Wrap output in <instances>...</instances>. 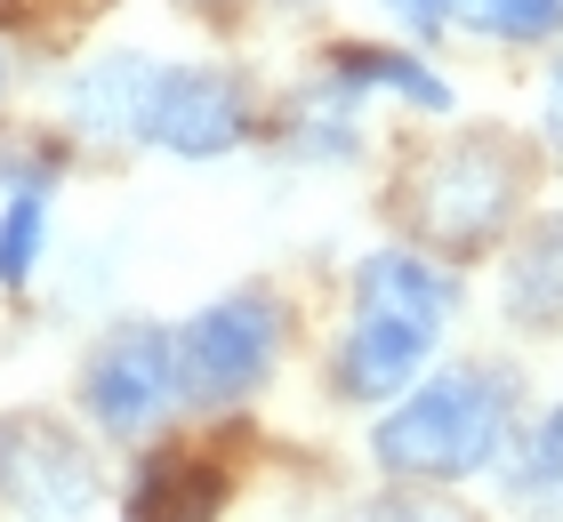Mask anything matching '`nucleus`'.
Masks as SVG:
<instances>
[{
    "label": "nucleus",
    "mask_w": 563,
    "mask_h": 522,
    "mask_svg": "<svg viewBox=\"0 0 563 522\" xmlns=\"http://www.w3.org/2000/svg\"><path fill=\"white\" fill-rule=\"evenodd\" d=\"M451 313H459V281L434 257L371 249L354 266V290H346V330H339V354H330V395L346 410L402 402L427 378Z\"/></svg>",
    "instance_id": "obj_1"
},
{
    "label": "nucleus",
    "mask_w": 563,
    "mask_h": 522,
    "mask_svg": "<svg viewBox=\"0 0 563 522\" xmlns=\"http://www.w3.org/2000/svg\"><path fill=\"white\" fill-rule=\"evenodd\" d=\"M507 434H516V378L492 362H443L378 410L371 458L395 482H467L507 458Z\"/></svg>",
    "instance_id": "obj_2"
},
{
    "label": "nucleus",
    "mask_w": 563,
    "mask_h": 522,
    "mask_svg": "<svg viewBox=\"0 0 563 522\" xmlns=\"http://www.w3.org/2000/svg\"><path fill=\"white\" fill-rule=\"evenodd\" d=\"M274 362H282L274 290H225L177 322V378H186V402H201V410L250 402L274 378Z\"/></svg>",
    "instance_id": "obj_3"
},
{
    "label": "nucleus",
    "mask_w": 563,
    "mask_h": 522,
    "mask_svg": "<svg viewBox=\"0 0 563 522\" xmlns=\"http://www.w3.org/2000/svg\"><path fill=\"white\" fill-rule=\"evenodd\" d=\"M106 499L97 451L48 410H0V507L24 522H81Z\"/></svg>",
    "instance_id": "obj_4"
},
{
    "label": "nucleus",
    "mask_w": 563,
    "mask_h": 522,
    "mask_svg": "<svg viewBox=\"0 0 563 522\" xmlns=\"http://www.w3.org/2000/svg\"><path fill=\"white\" fill-rule=\"evenodd\" d=\"M177 402H186V378H177V330L121 322V330H106L89 346V362H81V410H89L97 434L145 442Z\"/></svg>",
    "instance_id": "obj_5"
},
{
    "label": "nucleus",
    "mask_w": 563,
    "mask_h": 522,
    "mask_svg": "<svg viewBox=\"0 0 563 522\" xmlns=\"http://www.w3.org/2000/svg\"><path fill=\"white\" fill-rule=\"evenodd\" d=\"M516 201H523V169L507 162L492 137H467L451 153H434L411 177V225L434 249H492L499 225L516 218Z\"/></svg>",
    "instance_id": "obj_6"
},
{
    "label": "nucleus",
    "mask_w": 563,
    "mask_h": 522,
    "mask_svg": "<svg viewBox=\"0 0 563 522\" xmlns=\"http://www.w3.org/2000/svg\"><path fill=\"white\" fill-rule=\"evenodd\" d=\"M250 129V97L234 73L218 65H162V89H153L145 113V145L169 153V162H225Z\"/></svg>",
    "instance_id": "obj_7"
},
{
    "label": "nucleus",
    "mask_w": 563,
    "mask_h": 522,
    "mask_svg": "<svg viewBox=\"0 0 563 522\" xmlns=\"http://www.w3.org/2000/svg\"><path fill=\"white\" fill-rule=\"evenodd\" d=\"M153 89H162V65H153V57H137V48H106V57H89L65 81V113L97 145H145Z\"/></svg>",
    "instance_id": "obj_8"
},
{
    "label": "nucleus",
    "mask_w": 563,
    "mask_h": 522,
    "mask_svg": "<svg viewBox=\"0 0 563 522\" xmlns=\"http://www.w3.org/2000/svg\"><path fill=\"white\" fill-rule=\"evenodd\" d=\"M387 16H402L411 33H443V24H467L483 41H555L563 33V0H387Z\"/></svg>",
    "instance_id": "obj_9"
},
{
    "label": "nucleus",
    "mask_w": 563,
    "mask_h": 522,
    "mask_svg": "<svg viewBox=\"0 0 563 522\" xmlns=\"http://www.w3.org/2000/svg\"><path fill=\"white\" fill-rule=\"evenodd\" d=\"M330 89L346 97H402L419 104V113H451V81L419 57H402V48H339L330 57Z\"/></svg>",
    "instance_id": "obj_10"
},
{
    "label": "nucleus",
    "mask_w": 563,
    "mask_h": 522,
    "mask_svg": "<svg viewBox=\"0 0 563 522\" xmlns=\"http://www.w3.org/2000/svg\"><path fill=\"white\" fill-rule=\"evenodd\" d=\"M507 313H516L523 330H555L563 322V218H548L516 257H507Z\"/></svg>",
    "instance_id": "obj_11"
},
{
    "label": "nucleus",
    "mask_w": 563,
    "mask_h": 522,
    "mask_svg": "<svg viewBox=\"0 0 563 522\" xmlns=\"http://www.w3.org/2000/svg\"><path fill=\"white\" fill-rule=\"evenodd\" d=\"M499 466H507V499H516V507L563 514V402H548L540 426H531Z\"/></svg>",
    "instance_id": "obj_12"
},
{
    "label": "nucleus",
    "mask_w": 563,
    "mask_h": 522,
    "mask_svg": "<svg viewBox=\"0 0 563 522\" xmlns=\"http://www.w3.org/2000/svg\"><path fill=\"white\" fill-rule=\"evenodd\" d=\"M41 242H48V169H24V177H9V193H0V281H9V290L33 281Z\"/></svg>",
    "instance_id": "obj_13"
},
{
    "label": "nucleus",
    "mask_w": 563,
    "mask_h": 522,
    "mask_svg": "<svg viewBox=\"0 0 563 522\" xmlns=\"http://www.w3.org/2000/svg\"><path fill=\"white\" fill-rule=\"evenodd\" d=\"M218 514V475L201 458H162L130 490V522H210Z\"/></svg>",
    "instance_id": "obj_14"
},
{
    "label": "nucleus",
    "mask_w": 563,
    "mask_h": 522,
    "mask_svg": "<svg viewBox=\"0 0 563 522\" xmlns=\"http://www.w3.org/2000/svg\"><path fill=\"white\" fill-rule=\"evenodd\" d=\"M363 522H459V514H443L434 499H411V490H395V499H378Z\"/></svg>",
    "instance_id": "obj_15"
},
{
    "label": "nucleus",
    "mask_w": 563,
    "mask_h": 522,
    "mask_svg": "<svg viewBox=\"0 0 563 522\" xmlns=\"http://www.w3.org/2000/svg\"><path fill=\"white\" fill-rule=\"evenodd\" d=\"M540 129H548V153L563 162V57L548 65V81H540Z\"/></svg>",
    "instance_id": "obj_16"
}]
</instances>
